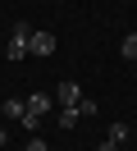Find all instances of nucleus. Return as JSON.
Instances as JSON below:
<instances>
[{
    "label": "nucleus",
    "instance_id": "obj_1",
    "mask_svg": "<svg viewBox=\"0 0 137 151\" xmlns=\"http://www.w3.org/2000/svg\"><path fill=\"white\" fill-rule=\"evenodd\" d=\"M27 41H32V28H27V23H14V28H9V41H5V60L9 64L27 60Z\"/></svg>",
    "mask_w": 137,
    "mask_h": 151
},
{
    "label": "nucleus",
    "instance_id": "obj_2",
    "mask_svg": "<svg viewBox=\"0 0 137 151\" xmlns=\"http://www.w3.org/2000/svg\"><path fill=\"white\" fill-rule=\"evenodd\" d=\"M55 101H60L64 110H78V101H82V87H78V78H60V83H55Z\"/></svg>",
    "mask_w": 137,
    "mask_h": 151
},
{
    "label": "nucleus",
    "instance_id": "obj_3",
    "mask_svg": "<svg viewBox=\"0 0 137 151\" xmlns=\"http://www.w3.org/2000/svg\"><path fill=\"white\" fill-rule=\"evenodd\" d=\"M55 50H60V41H55V32H46V28H37L32 32V41H27V55H55Z\"/></svg>",
    "mask_w": 137,
    "mask_h": 151
},
{
    "label": "nucleus",
    "instance_id": "obj_4",
    "mask_svg": "<svg viewBox=\"0 0 137 151\" xmlns=\"http://www.w3.org/2000/svg\"><path fill=\"white\" fill-rule=\"evenodd\" d=\"M23 105H27V114H32V119H41V114H50L55 96H46V92H32V96H23Z\"/></svg>",
    "mask_w": 137,
    "mask_h": 151
},
{
    "label": "nucleus",
    "instance_id": "obj_5",
    "mask_svg": "<svg viewBox=\"0 0 137 151\" xmlns=\"http://www.w3.org/2000/svg\"><path fill=\"white\" fill-rule=\"evenodd\" d=\"M0 114H9V119H18V124H23V114H27V105H23V96H9V101L0 105Z\"/></svg>",
    "mask_w": 137,
    "mask_h": 151
},
{
    "label": "nucleus",
    "instance_id": "obj_6",
    "mask_svg": "<svg viewBox=\"0 0 137 151\" xmlns=\"http://www.w3.org/2000/svg\"><path fill=\"white\" fill-rule=\"evenodd\" d=\"M128 133H133V128H128L123 119H114V124H110V142H114V147H123V142H128Z\"/></svg>",
    "mask_w": 137,
    "mask_h": 151
},
{
    "label": "nucleus",
    "instance_id": "obj_7",
    "mask_svg": "<svg viewBox=\"0 0 137 151\" xmlns=\"http://www.w3.org/2000/svg\"><path fill=\"white\" fill-rule=\"evenodd\" d=\"M119 50H123V60L133 64V60H137V32H128V37L119 41Z\"/></svg>",
    "mask_w": 137,
    "mask_h": 151
},
{
    "label": "nucleus",
    "instance_id": "obj_8",
    "mask_svg": "<svg viewBox=\"0 0 137 151\" xmlns=\"http://www.w3.org/2000/svg\"><path fill=\"white\" fill-rule=\"evenodd\" d=\"M87 114H96V101H91V96H82V101H78V119H87Z\"/></svg>",
    "mask_w": 137,
    "mask_h": 151
},
{
    "label": "nucleus",
    "instance_id": "obj_9",
    "mask_svg": "<svg viewBox=\"0 0 137 151\" xmlns=\"http://www.w3.org/2000/svg\"><path fill=\"white\" fill-rule=\"evenodd\" d=\"M78 124V110H60V128H73Z\"/></svg>",
    "mask_w": 137,
    "mask_h": 151
},
{
    "label": "nucleus",
    "instance_id": "obj_10",
    "mask_svg": "<svg viewBox=\"0 0 137 151\" xmlns=\"http://www.w3.org/2000/svg\"><path fill=\"white\" fill-rule=\"evenodd\" d=\"M23 151H50V147H46V142H41V137H32V142H27V147H23Z\"/></svg>",
    "mask_w": 137,
    "mask_h": 151
},
{
    "label": "nucleus",
    "instance_id": "obj_11",
    "mask_svg": "<svg viewBox=\"0 0 137 151\" xmlns=\"http://www.w3.org/2000/svg\"><path fill=\"white\" fill-rule=\"evenodd\" d=\"M96 151H119V147H114V142H110V137H105V142H100V147H96Z\"/></svg>",
    "mask_w": 137,
    "mask_h": 151
},
{
    "label": "nucleus",
    "instance_id": "obj_12",
    "mask_svg": "<svg viewBox=\"0 0 137 151\" xmlns=\"http://www.w3.org/2000/svg\"><path fill=\"white\" fill-rule=\"evenodd\" d=\"M0 151H5V128H0Z\"/></svg>",
    "mask_w": 137,
    "mask_h": 151
},
{
    "label": "nucleus",
    "instance_id": "obj_13",
    "mask_svg": "<svg viewBox=\"0 0 137 151\" xmlns=\"http://www.w3.org/2000/svg\"><path fill=\"white\" fill-rule=\"evenodd\" d=\"M133 73H137V60H133Z\"/></svg>",
    "mask_w": 137,
    "mask_h": 151
}]
</instances>
